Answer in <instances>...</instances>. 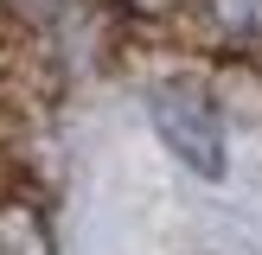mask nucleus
Wrapping results in <instances>:
<instances>
[{"label":"nucleus","mask_w":262,"mask_h":255,"mask_svg":"<svg viewBox=\"0 0 262 255\" xmlns=\"http://www.w3.org/2000/svg\"><path fill=\"white\" fill-rule=\"evenodd\" d=\"M147 115H154L160 147L173 153L192 178H205V185L224 178V109L211 102L205 83H192V76H166V83H154Z\"/></svg>","instance_id":"1"},{"label":"nucleus","mask_w":262,"mask_h":255,"mask_svg":"<svg viewBox=\"0 0 262 255\" xmlns=\"http://www.w3.org/2000/svg\"><path fill=\"white\" fill-rule=\"evenodd\" d=\"M0 255H58L45 211H38V204L26 198V191L0 198Z\"/></svg>","instance_id":"2"},{"label":"nucleus","mask_w":262,"mask_h":255,"mask_svg":"<svg viewBox=\"0 0 262 255\" xmlns=\"http://www.w3.org/2000/svg\"><path fill=\"white\" fill-rule=\"evenodd\" d=\"M192 19H205L224 45H262V0H186Z\"/></svg>","instance_id":"3"},{"label":"nucleus","mask_w":262,"mask_h":255,"mask_svg":"<svg viewBox=\"0 0 262 255\" xmlns=\"http://www.w3.org/2000/svg\"><path fill=\"white\" fill-rule=\"evenodd\" d=\"M77 0H0V19L19 26V32H51V26L71 19Z\"/></svg>","instance_id":"4"},{"label":"nucleus","mask_w":262,"mask_h":255,"mask_svg":"<svg viewBox=\"0 0 262 255\" xmlns=\"http://www.w3.org/2000/svg\"><path fill=\"white\" fill-rule=\"evenodd\" d=\"M109 7L128 13V19H141V26H166V19L186 13V0H109Z\"/></svg>","instance_id":"5"},{"label":"nucleus","mask_w":262,"mask_h":255,"mask_svg":"<svg viewBox=\"0 0 262 255\" xmlns=\"http://www.w3.org/2000/svg\"><path fill=\"white\" fill-rule=\"evenodd\" d=\"M0 70H7V58H0Z\"/></svg>","instance_id":"6"}]
</instances>
